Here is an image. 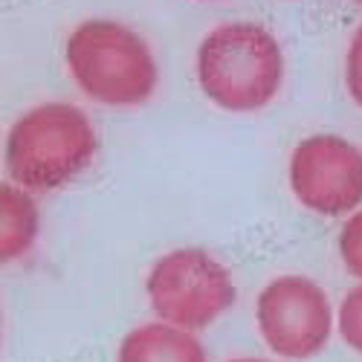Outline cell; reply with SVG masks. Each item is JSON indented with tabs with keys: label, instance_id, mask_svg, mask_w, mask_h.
I'll return each instance as SVG.
<instances>
[{
	"label": "cell",
	"instance_id": "1",
	"mask_svg": "<svg viewBox=\"0 0 362 362\" xmlns=\"http://www.w3.org/2000/svg\"><path fill=\"white\" fill-rule=\"evenodd\" d=\"M197 81L209 102L229 113H252L276 99L284 52L261 23H221L197 47Z\"/></svg>",
	"mask_w": 362,
	"mask_h": 362
},
{
	"label": "cell",
	"instance_id": "2",
	"mask_svg": "<svg viewBox=\"0 0 362 362\" xmlns=\"http://www.w3.org/2000/svg\"><path fill=\"white\" fill-rule=\"evenodd\" d=\"M96 131L81 107L47 102L26 110L6 134V171L29 192L62 189L96 157Z\"/></svg>",
	"mask_w": 362,
	"mask_h": 362
},
{
	"label": "cell",
	"instance_id": "3",
	"mask_svg": "<svg viewBox=\"0 0 362 362\" xmlns=\"http://www.w3.org/2000/svg\"><path fill=\"white\" fill-rule=\"evenodd\" d=\"M64 55L76 84L99 105H142L157 87L154 52L139 33L119 21L93 18L78 23Z\"/></svg>",
	"mask_w": 362,
	"mask_h": 362
},
{
	"label": "cell",
	"instance_id": "4",
	"mask_svg": "<svg viewBox=\"0 0 362 362\" xmlns=\"http://www.w3.org/2000/svg\"><path fill=\"white\" fill-rule=\"evenodd\" d=\"M145 290L154 313L177 327L200 330L235 301L229 269L203 250H171L151 267Z\"/></svg>",
	"mask_w": 362,
	"mask_h": 362
},
{
	"label": "cell",
	"instance_id": "5",
	"mask_svg": "<svg viewBox=\"0 0 362 362\" xmlns=\"http://www.w3.org/2000/svg\"><path fill=\"white\" fill-rule=\"evenodd\" d=\"M255 322L264 345L281 359H310L334 334L327 293L308 276H279L255 301Z\"/></svg>",
	"mask_w": 362,
	"mask_h": 362
},
{
	"label": "cell",
	"instance_id": "6",
	"mask_svg": "<svg viewBox=\"0 0 362 362\" xmlns=\"http://www.w3.org/2000/svg\"><path fill=\"white\" fill-rule=\"evenodd\" d=\"M290 189L316 215L354 212L362 203V151L337 134L308 136L290 157Z\"/></svg>",
	"mask_w": 362,
	"mask_h": 362
},
{
	"label": "cell",
	"instance_id": "7",
	"mask_svg": "<svg viewBox=\"0 0 362 362\" xmlns=\"http://www.w3.org/2000/svg\"><path fill=\"white\" fill-rule=\"evenodd\" d=\"M116 362H206V348L186 327L148 322L122 339Z\"/></svg>",
	"mask_w": 362,
	"mask_h": 362
},
{
	"label": "cell",
	"instance_id": "8",
	"mask_svg": "<svg viewBox=\"0 0 362 362\" xmlns=\"http://www.w3.org/2000/svg\"><path fill=\"white\" fill-rule=\"evenodd\" d=\"M38 238V209L21 186H0V258L15 261L33 250Z\"/></svg>",
	"mask_w": 362,
	"mask_h": 362
},
{
	"label": "cell",
	"instance_id": "9",
	"mask_svg": "<svg viewBox=\"0 0 362 362\" xmlns=\"http://www.w3.org/2000/svg\"><path fill=\"white\" fill-rule=\"evenodd\" d=\"M339 334L342 339L362 354V284L348 290L339 305Z\"/></svg>",
	"mask_w": 362,
	"mask_h": 362
},
{
	"label": "cell",
	"instance_id": "10",
	"mask_svg": "<svg viewBox=\"0 0 362 362\" xmlns=\"http://www.w3.org/2000/svg\"><path fill=\"white\" fill-rule=\"evenodd\" d=\"M339 255L351 276L362 279V212H354L339 232Z\"/></svg>",
	"mask_w": 362,
	"mask_h": 362
},
{
	"label": "cell",
	"instance_id": "11",
	"mask_svg": "<svg viewBox=\"0 0 362 362\" xmlns=\"http://www.w3.org/2000/svg\"><path fill=\"white\" fill-rule=\"evenodd\" d=\"M345 84L351 99L362 107V26L354 33L348 52H345Z\"/></svg>",
	"mask_w": 362,
	"mask_h": 362
},
{
	"label": "cell",
	"instance_id": "12",
	"mask_svg": "<svg viewBox=\"0 0 362 362\" xmlns=\"http://www.w3.org/2000/svg\"><path fill=\"white\" fill-rule=\"evenodd\" d=\"M229 362H264V359H255V356H240V359H229Z\"/></svg>",
	"mask_w": 362,
	"mask_h": 362
},
{
	"label": "cell",
	"instance_id": "13",
	"mask_svg": "<svg viewBox=\"0 0 362 362\" xmlns=\"http://www.w3.org/2000/svg\"><path fill=\"white\" fill-rule=\"evenodd\" d=\"M356 4H362V0H356Z\"/></svg>",
	"mask_w": 362,
	"mask_h": 362
}]
</instances>
